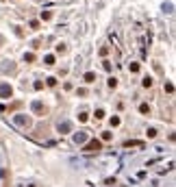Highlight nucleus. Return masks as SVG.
<instances>
[{"label":"nucleus","mask_w":176,"mask_h":187,"mask_svg":"<svg viewBox=\"0 0 176 187\" xmlns=\"http://www.w3.org/2000/svg\"><path fill=\"white\" fill-rule=\"evenodd\" d=\"M85 150H87V152H96V150H100V142H98V139H91V142L85 146Z\"/></svg>","instance_id":"1"},{"label":"nucleus","mask_w":176,"mask_h":187,"mask_svg":"<svg viewBox=\"0 0 176 187\" xmlns=\"http://www.w3.org/2000/svg\"><path fill=\"white\" fill-rule=\"evenodd\" d=\"M11 96V87L7 85V83H2V85H0V98H9Z\"/></svg>","instance_id":"2"},{"label":"nucleus","mask_w":176,"mask_h":187,"mask_svg":"<svg viewBox=\"0 0 176 187\" xmlns=\"http://www.w3.org/2000/svg\"><path fill=\"white\" fill-rule=\"evenodd\" d=\"M70 122H63V124H59V133H70Z\"/></svg>","instance_id":"3"},{"label":"nucleus","mask_w":176,"mask_h":187,"mask_svg":"<svg viewBox=\"0 0 176 187\" xmlns=\"http://www.w3.org/2000/svg\"><path fill=\"white\" fill-rule=\"evenodd\" d=\"M15 122L24 126V124H29V122H31V120H29V118H24V115H17V118H15Z\"/></svg>","instance_id":"4"},{"label":"nucleus","mask_w":176,"mask_h":187,"mask_svg":"<svg viewBox=\"0 0 176 187\" xmlns=\"http://www.w3.org/2000/svg\"><path fill=\"white\" fill-rule=\"evenodd\" d=\"M74 139H76V144H85V139H87V135H85V133H78V135L74 137Z\"/></svg>","instance_id":"5"},{"label":"nucleus","mask_w":176,"mask_h":187,"mask_svg":"<svg viewBox=\"0 0 176 187\" xmlns=\"http://www.w3.org/2000/svg\"><path fill=\"white\" fill-rule=\"evenodd\" d=\"M85 81H87V83H94V74L87 72V74H85Z\"/></svg>","instance_id":"6"},{"label":"nucleus","mask_w":176,"mask_h":187,"mask_svg":"<svg viewBox=\"0 0 176 187\" xmlns=\"http://www.w3.org/2000/svg\"><path fill=\"white\" fill-rule=\"evenodd\" d=\"M0 44H2V35H0Z\"/></svg>","instance_id":"7"}]
</instances>
